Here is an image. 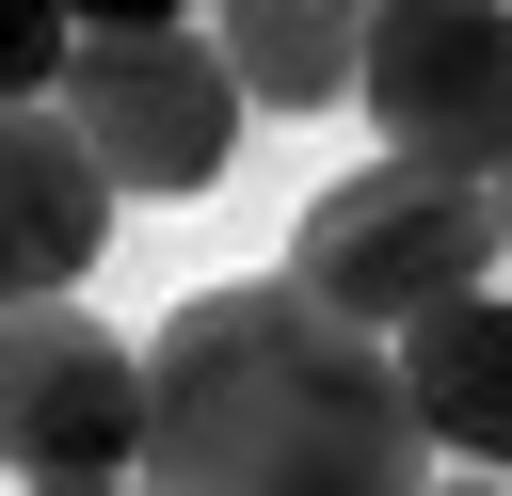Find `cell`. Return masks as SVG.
Instances as JSON below:
<instances>
[{
  "mask_svg": "<svg viewBox=\"0 0 512 496\" xmlns=\"http://www.w3.org/2000/svg\"><path fill=\"white\" fill-rule=\"evenodd\" d=\"M400 352L320 320L288 272L192 288L144 336V496H432Z\"/></svg>",
  "mask_w": 512,
  "mask_h": 496,
  "instance_id": "cell-1",
  "label": "cell"
},
{
  "mask_svg": "<svg viewBox=\"0 0 512 496\" xmlns=\"http://www.w3.org/2000/svg\"><path fill=\"white\" fill-rule=\"evenodd\" d=\"M64 48H80L64 0H0V112H48L64 96Z\"/></svg>",
  "mask_w": 512,
  "mask_h": 496,
  "instance_id": "cell-9",
  "label": "cell"
},
{
  "mask_svg": "<svg viewBox=\"0 0 512 496\" xmlns=\"http://www.w3.org/2000/svg\"><path fill=\"white\" fill-rule=\"evenodd\" d=\"M432 496H512V480H480V464H448V480H432Z\"/></svg>",
  "mask_w": 512,
  "mask_h": 496,
  "instance_id": "cell-12",
  "label": "cell"
},
{
  "mask_svg": "<svg viewBox=\"0 0 512 496\" xmlns=\"http://www.w3.org/2000/svg\"><path fill=\"white\" fill-rule=\"evenodd\" d=\"M368 16H384V0H208L192 32L224 48V80H240L256 112H336V96L368 80Z\"/></svg>",
  "mask_w": 512,
  "mask_h": 496,
  "instance_id": "cell-8",
  "label": "cell"
},
{
  "mask_svg": "<svg viewBox=\"0 0 512 496\" xmlns=\"http://www.w3.org/2000/svg\"><path fill=\"white\" fill-rule=\"evenodd\" d=\"M16 496H144V480H16Z\"/></svg>",
  "mask_w": 512,
  "mask_h": 496,
  "instance_id": "cell-11",
  "label": "cell"
},
{
  "mask_svg": "<svg viewBox=\"0 0 512 496\" xmlns=\"http://www.w3.org/2000/svg\"><path fill=\"white\" fill-rule=\"evenodd\" d=\"M288 288L320 304V320H352V336H416V320H448V304H480L496 288V208L464 192V176H416V160H368V176H336V192H304V224H288Z\"/></svg>",
  "mask_w": 512,
  "mask_h": 496,
  "instance_id": "cell-2",
  "label": "cell"
},
{
  "mask_svg": "<svg viewBox=\"0 0 512 496\" xmlns=\"http://www.w3.org/2000/svg\"><path fill=\"white\" fill-rule=\"evenodd\" d=\"M400 400H416L432 464H480V480H512V288H480V304L416 320V336H400Z\"/></svg>",
  "mask_w": 512,
  "mask_h": 496,
  "instance_id": "cell-7",
  "label": "cell"
},
{
  "mask_svg": "<svg viewBox=\"0 0 512 496\" xmlns=\"http://www.w3.org/2000/svg\"><path fill=\"white\" fill-rule=\"evenodd\" d=\"M48 112L96 144L112 208H176V192H208V176L240 160V112H256V96L224 80L208 32H80Z\"/></svg>",
  "mask_w": 512,
  "mask_h": 496,
  "instance_id": "cell-3",
  "label": "cell"
},
{
  "mask_svg": "<svg viewBox=\"0 0 512 496\" xmlns=\"http://www.w3.org/2000/svg\"><path fill=\"white\" fill-rule=\"evenodd\" d=\"M112 256V176L64 112H0V320L16 304H64L80 272Z\"/></svg>",
  "mask_w": 512,
  "mask_h": 496,
  "instance_id": "cell-6",
  "label": "cell"
},
{
  "mask_svg": "<svg viewBox=\"0 0 512 496\" xmlns=\"http://www.w3.org/2000/svg\"><path fill=\"white\" fill-rule=\"evenodd\" d=\"M64 16H80V32H192L208 0H64Z\"/></svg>",
  "mask_w": 512,
  "mask_h": 496,
  "instance_id": "cell-10",
  "label": "cell"
},
{
  "mask_svg": "<svg viewBox=\"0 0 512 496\" xmlns=\"http://www.w3.org/2000/svg\"><path fill=\"white\" fill-rule=\"evenodd\" d=\"M0 480H144V352L80 304L0 320Z\"/></svg>",
  "mask_w": 512,
  "mask_h": 496,
  "instance_id": "cell-5",
  "label": "cell"
},
{
  "mask_svg": "<svg viewBox=\"0 0 512 496\" xmlns=\"http://www.w3.org/2000/svg\"><path fill=\"white\" fill-rule=\"evenodd\" d=\"M352 112L384 128V160L496 192L512 176V0H384Z\"/></svg>",
  "mask_w": 512,
  "mask_h": 496,
  "instance_id": "cell-4",
  "label": "cell"
},
{
  "mask_svg": "<svg viewBox=\"0 0 512 496\" xmlns=\"http://www.w3.org/2000/svg\"><path fill=\"white\" fill-rule=\"evenodd\" d=\"M480 208H496V240H512V176H496V192H480Z\"/></svg>",
  "mask_w": 512,
  "mask_h": 496,
  "instance_id": "cell-13",
  "label": "cell"
}]
</instances>
